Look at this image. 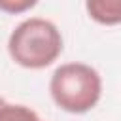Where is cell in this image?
<instances>
[{
  "instance_id": "obj_1",
  "label": "cell",
  "mask_w": 121,
  "mask_h": 121,
  "mask_svg": "<svg viewBox=\"0 0 121 121\" xmlns=\"http://www.w3.org/2000/svg\"><path fill=\"white\" fill-rule=\"evenodd\" d=\"M9 57L25 68L40 70L53 64L62 53L60 30L47 19L30 17L19 23L8 40Z\"/></svg>"
},
{
  "instance_id": "obj_2",
  "label": "cell",
  "mask_w": 121,
  "mask_h": 121,
  "mask_svg": "<svg viewBox=\"0 0 121 121\" xmlns=\"http://www.w3.org/2000/svg\"><path fill=\"white\" fill-rule=\"evenodd\" d=\"M49 93L60 110L68 113H85L98 104L102 79L100 74L85 62H66L53 72Z\"/></svg>"
},
{
  "instance_id": "obj_3",
  "label": "cell",
  "mask_w": 121,
  "mask_h": 121,
  "mask_svg": "<svg viewBox=\"0 0 121 121\" xmlns=\"http://www.w3.org/2000/svg\"><path fill=\"white\" fill-rule=\"evenodd\" d=\"M89 17L100 25L121 23V0H89L85 4Z\"/></svg>"
},
{
  "instance_id": "obj_4",
  "label": "cell",
  "mask_w": 121,
  "mask_h": 121,
  "mask_svg": "<svg viewBox=\"0 0 121 121\" xmlns=\"http://www.w3.org/2000/svg\"><path fill=\"white\" fill-rule=\"evenodd\" d=\"M40 119L34 110L23 104H9L0 96V121H36Z\"/></svg>"
},
{
  "instance_id": "obj_5",
  "label": "cell",
  "mask_w": 121,
  "mask_h": 121,
  "mask_svg": "<svg viewBox=\"0 0 121 121\" xmlns=\"http://www.w3.org/2000/svg\"><path fill=\"white\" fill-rule=\"evenodd\" d=\"M36 2L34 0H23V2H13V0H0V9L9 11V13H19L25 11L28 8H34Z\"/></svg>"
},
{
  "instance_id": "obj_6",
  "label": "cell",
  "mask_w": 121,
  "mask_h": 121,
  "mask_svg": "<svg viewBox=\"0 0 121 121\" xmlns=\"http://www.w3.org/2000/svg\"><path fill=\"white\" fill-rule=\"evenodd\" d=\"M36 121H40V119H36Z\"/></svg>"
}]
</instances>
